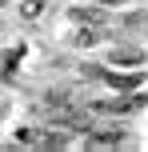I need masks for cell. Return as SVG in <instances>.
<instances>
[{
  "label": "cell",
  "instance_id": "cell-1",
  "mask_svg": "<svg viewBox=\"0 0 148 152\" xmlns=\"http://www.w3.org/2000/svg\"><path fill=\"white\" fill-rule=\"evenodd\" d=\"M112 60H116V64H140L144 60V52H140V48H112Z\"/></svg>",
  "mask_w": 148,
  "mask_h": 152
},
{
  "label": "cell",
  "instance_id": "cell-2",
  "mask_svg": "<svg viewBox=\"0 0 148 152\" xmlns=\"http://www.w3.org/2000/svg\"><path fill=\"white\" fill-rule=\"evenodd\" d=\"M100 40H104V36H100L96 28H80V32H76V44H88V48H92V44H100Z\"/></svg>",
  "mask_w": 148,
  "mask_h": 152
}]
</instances>
